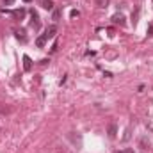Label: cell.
Returning a JSON list of instances; mask_svg holds the SVG:
<instances>
[{"instance_id": "obj_1", "label": "cell", "mask_w": 153, "mask_h": 153, "mask_svg": "<svg viewBox=\"0 0 153 153\" xmlns=\"http://www.w3.org/2000/svg\"><path fill=\"white\" fill-rule=\"evenodd\" d=\"M55 34H57V27H55V25H50V27H46V30H45V36H46V39L55 38Z\"/></svg>"}, {"instance_id": "obj_2", "label": "cell", "mask_w": 153, "mask_h": 153, "mask_svg": "<svg viewBox=\"0 0 153 153\" xmlns=\"http://www.w3.org/2000/svg\"><path fill=\"white\" fill-rule=\"evenodd\" d=\"M112 22H114L116 25H121L123 27L125 25V14L123 13H116L114 16H112Z\"/></svg>"}, {"instance_id": "obj_12", "label": "cell", "mask_w": 153, "mask_h": 153, "mask_svg": "<svg viewBox=\"0 0 153 153\" xmlns=\"http://www.w3.org/2000/svg\"><path fill=\"white\" fill-rule=\"evenodd\" d=\"M59 16H61V14H59V11H55V13H53V20H59Z\"/></svg>"}, {"instance_id": "obj_5", "label": "cell", "mask_w": 153, "mask_h": 153, "mask_svg": "<svg viewBox=\"0 0 153 153\" xmlns=\"http://www.w3.org/2000/svg\"><path fill=\"white\" fill-rule=\"evenodd\" d=\"M46 41H48V39H46V36H45V34H43V36H39V38L36 39V45H38L39 48H43V46H45V45H46Z\"/></svg>"}, {"instance_id": "obj_11", "label": "cell", "mask_w": 153, "mask_h": 153, "mask_svg": "<svg viewBox=\"0 0 153 153\" xmlns=\"http://www.w3.org/2000/svg\"><path fill=\"white\" fill-rule=\"evenodd\" d=\"M4 4H5V5H13V4H14V0H4Z\"/></svg>"}, {"instance_id": "obj_6", "label": "cell", "mask_w": 153, "mask_h": 153, "mask_svg": "<svg viewBox=\"0 0 153 153\" xmlns=\"http://www.w3.org/2000/svg\"><path fill=\"white\" fill-rule=\"evenodd\" d=\"M41 5H43L46 11H52V9H53V2H52V0H43Z\"/></svg>"}, {"instance_id": "obj_9", "label": "cell", "mask_w": 153, "mask_h": 153, "mask_svg": "<svg viewBox=\"0 0 153 153\" xmlns=\"http://www.w3.org/2000/svg\"><path fill=\"white\" fill-rule=\"evenodd\" d=\"M13 14H14V16H16V18H20V20H22V18H23V16H25V9H20V11H14V13H13Z\"/></svg>"}, {"instance_id": "obj_3", "label": "cell", "mask_w": 153, "mask_h": 153, "mask_svg": "<svg viewBox=\"0 0 153 153\" xmlns=\"http://www.w3.org/2000/svg\"><path fill=\"white\" fill-rule=\"evenodd\" d=\"M30 25L34 29H39V16L36 11H30Z\"/></svg>"}, {"instance_id": "obj_4", "label": "cell", "mask_w": 153, "mask_h": 153, "mask_svg": "<svg viewBox=\"0 0 153 153\" xmlns=\"http://www.w3.org/2000/svg\"><path fill=\"white\" fill-rule=\"evenodd\" d=\"M23 70L25 71H32V61L29 55H23Z\"/></svg>"}, {"instance_id": "obj_8", "label": "cell", "mask_w": 153, "mask_h": 153, "mask_svg": "<svg viewBox=\"0 0 153 153\" xmlns=\"http://www.w3.org/2000/svg\"><path fill=\"white\" fill-rule=\"evenodd\" d=\"M116 134H117V126L112 123V125L109 126V135H111V137H116Z\"/></svg>"}, {"instance_id": "obj_14", "label": "cell", "mask_w": 153, "mask_h": 153, "mask_svg": "<svg viewBox=\"0 0 153 153\" xmlns=\"http://www.w3.org/2000/svg\"><path fill=\"white\" fill-rule=\"evenodd\" d=\"M23 2H30V0H23Z\"/></svg>"}, {"instance_id": "obj_7", "label": "cell", "mask_w": 153, "mask_h": 153, "mask_svg": "<svg viewBox=\"0 0 153 153\" xmlns=\"http://www.w3.org/2000/svg\"><path fill=\"white\" fill-rule=\"evenodd\" d=\"M16 38L20 39L22 43H25V41H27V36H25V30H18V32H16Z\"/></svg>"}, {"instance_id": "obj_10", "label": "cell", "mask_w": 153, "mask_h": 153, "mask_svg": "<svg viewBox=\"0 0 153 153\" xmlns=\"http://www.w3.org/2000/svg\"><path fill=\"white\" fill-rule=\"evenodd\" d=\"M119 153H134V150H130V148H125V150H121Z\"/></svg>"}, {"instance_id": "obj_13", "label": "cell", "mask_w": 153, "mask_h": 153, "mask_svg": "<svg viewBox=\"0 0 153 153\" xmlns=\"http://www.w3.org/2000/svg\"><path fill=\"white\" fill-rule=\"evenodd\" d=\"M78 14H80L78 11H71V18H75V16H78Z\"/></svg>"}]
</instances>
